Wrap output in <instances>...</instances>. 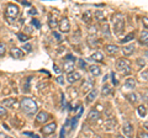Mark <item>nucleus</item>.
Listing matches in <instances>:
<instances>
[{
    "mask_svg": "<svg viewBox=\"0 0 148 138\" xmlns=\"http://www.w3.org/2000/svg\"><path fill=\"white\" fill-rule=\"evenodd\" d=\"M20 107L26 115H35L37 112V104L30 98H24L20 101Z\"/></svg>",
    "mask_w": 148,
    "mask_h": 138,
    "instance_id": "obj_1",
    "label": "nucleus"
},
{
    "mask_svg": "<svg viewBox=\"0 0 148 138\" xmlns=\"http://www.w3.org/2000/svg\"><path fill=\"white\" fill-rule=\"evenodd\" d=\"M125 29V17L122 14L116 12L112 16V30L116 35H120Z\"/></svg>",
    "mask_w": 148,
    "mask_h": 138,
    "instance_id": "obj_2",
    "label": "nucleus"
},
{
    "mask_svg": "<svg viewBox=\"0 0 148 138\" xmlns=\"http://www.w3.org/2000/svg\"><path fill=\"white\" fill-rule=\"evenodd\" d=\"M116 68L123 74H130L131 73V62L126 58H120L116 63Z\"/></svg>",
    "mask_w": 148,
    "mask_h": 138,
    "instance_id": "obj_3",
    "label": "nucleus"
},
{
    "mask_svg": "<svg viewBox=\"0 0 148 138\" xmlns=\"http://www.w3.org/2000/svg\"><path fill=\"white\" fill-rule=\"evenodd\" d=\"M18 12H20V10H18L17 5H15V4H9L8 8H6V12H5L8 21L12 22L18 16Z\"/></svg>",
    "mask_w": 148,
    "mask_h": 138,
    "instance_id": "obj_4",
    "label": "nucleus"
},
{
    "mask_svg": "<svg viewBox=\"0 0 148 138\" xmlns=\"http://www.w3.org/2000/svg\"><path fill=\"white\" fill-rule=\"evenodd\" d=\"M122 132H123V135H126L130 138L133 137V126L128 121H126L122 126Z\"/></svg>",
    "mask_w": 148,
    "mask_h": 138,
    "instance_id": "obj_5",
    "label": "nucleus"
},
{
    "mask_svg": "<svg viewBox=\"0 0 148 138\" xmlns=\"http://www.w3.org/2000/svg\"><path fill=\"white\" fill-rule=\"evenodd\" d=\"M92 89H94V81H92L91 79H86L84 81V84H83V86H82V91L84 94H88V93H90Z\"/></svg>",
    "mask_w": 148,
    "mask_h": 138,
    "instance_id": "obj_6",
    "label": "nucleus"
},
{
    "mask_svg": "<svg viewBox=\"0 0 148 138\" xmlns=\"http://www.w3.org/2000/svg\"><path fill=\"white\" fill-rule=\"evenodd\" d=\"M59 30H61V32H63V33H68L69 30H71V24H69L67 17L62 19L61 24H59Z\"/></svg>",
    "mask_w": 148,
    "mask_h": 138,
    "instance_id": "obj_7",
    "label": "nucleus"
},
{
    "mask_svg": "<svg viewBox=\"0 0 148 138\" xmlns=\"http://www.w3.org/2000/svg\"><path fill=\"white\" fill-rule=\"evenodd\" d=\"M56 128H57V125H56V122H52V123H48V125H46V126L42 128V132H43V135L48 136V135H52V133L56 131Z\"/></svg>",
    "mask_w": 148,
    "mask_h": 138,
    "instance_id": "obj_8",
    "label": "nucleus"
},
{
    "mask_svg": "<svg viewBox=\"0 0 148 138\" xmlns=\"http://www.w3.org/2000/svg\"><path fill=\"white\" fill-rule=\"evenodd\" d=\"M80 73H78V72H72V73H69L68 77H67V80L68 83H71V84H73V83H75L78 80H80Z\"/></svg>",
    "mask_w": 148,
    "mask_h": 138,
    "instance_id": "obj_9",
    "label": "nucleus"
},
{
    "mask_svg": "<svg viewBox=\"0 0 148 138\" xmlns=\"http://www.w3.org/2000/svg\"><path fill=\"white\" fill-rule=\"evenodd\" d=\"M3 104L5 105L6 107H17L18 106L17 100L16 99H12V98H9V99L3 100Z\"/></svg>",
    "mask_w": 148,
    "mask_h": 138,
    "instance_id": "obj_10",
    "label": "nucleus"
},
{
    "mask_svg": "<svg viewBox=\"0 0 148 138\" xmlns=\"http://www.w3.org/2000/svg\"><path fill=\"white\" fill-rule=\"evenodd\" d=\"M99 118H100V112L98 110H90L89 113H88V120L89 121H96Z\"/></svg>",
    "mask_w": 148,
    "mask_h": 138,
    "instance_id": "obj_11",
    "label": "nucleus"
},
{
    "mask_svg": "<svg viewBox=\"0 0 148 138\" xmlns=\"http://www.w3.org/2000/svg\"><path fill=\"white\" fill-rule=\"evenodd\" d=\"M64 72H67L68 74L69 73H72V72H74V61L66 59V62H64Z\"/></svg>",
    "mask_w": 148,
    "mask_h": 138,
    "instance_id": "obj_12",
    "label": "nucleus"
},
{
    "mask_svg": "<svg viewBox=\"0 0 148 138\" xmlns=\"http://www.w3.org/2000/svg\"><path fill=\"white\" fill-rule=\"evenodd\" d=\"M10 54H11V57H12V58H15V59H20V58L24 57V52H22L20 48H16V47L11 49Z\"/></svg>",
    "mask_w": 148,
    "mask_h": 138,
    "instance_id": "obj_13",
    "label": "nucleus"
},
{
    "mask_svg": "<svg viewBox=\"0 0 148 138\" xmlns=\"http://www.w3.org/2000/svg\"><path fill=\"white\" fill-rule=\"evenodd\" d=\"M135 49H136L135 44H128V46H125L123 49H122V52H123L125 56H131V54L135 52Z\"/></svg>",
    "mask_w": 148,
    "mask_h": 138,
    "instance_id": "obj_14",
    "label": "nucleus"
},
{
    "mask_svg": "<svg viewBox=\"0 0 148 138\" xmlns=\"http://www.w3.org/2000/svg\"><path fill=\"white\" fill-rule=\"evenodd\" d=\"M47 118H48V113L45 112V111L38 112V115H37V117H36V120H37V122H38V123L46 122V121H47Z\"/></svg>",
    "mask_w": 148,
    "mask_h": 138,
    "instance_id": "obj_15",
    "label": "nucleus"
},
{
    "mask_svg": "<svg viewBox=\"0 0 148 138\" xmlns=\"http://www.w3.org/2000/svg\"><path fill=\"white\" fill-rule=\"evenodd\" d=\"M136 86V81L133 78H128V79H126V81H125V89H133Z\"/></svg>",
    "mask_w": 148,
    "mask_h": 138,
    "instance_id": "obj_16",
    "label": "nucleus"
},
{
    "mask_svg": "<svg viewBox=\"0 0 148 138\" xmlns=\"http://www.w3.org/2000/svg\"><path fill=\"white\" fill-rule=\"evenodd\" d=\"M105 51L109 54H115L119 51V47L116 44H108V46H105Z\"/></svg>",
    "mask_w": 148,
    "mask_h": 138,
    "instance_id": "obj_17",
    "label": "nucleus"
},
{
    "mask_svg": "<svg viewBox=\"0 0 148 138\" xmlns=\"http://www.w3.org/2000/svg\"><path fill=\"white\" fill-rule=\"evenodd\" d=\"M89 70H90V73H91V74L94 75V77H98V75L101 74V69H100V67L95 66V64H92V66L89 67Z\"/></svg>",
    "mask_w": 148,
    "mask_h": 138,
    "instance_id": "obj_18",
    "label": "nucleus"
},
{
    "mask_svg": "<svg viewBox=\"0 0 148 138\" xmlns=\"http://www.w3.org/2000/svg\"><path fill=\"white\" fill-rule=\"evenodd\" d=\"M96 95H98V90H95V89H92L89 94H88V96H86V102L88 104H90V102H92V100H94L95 98H96Z\"/></svg>",
    "mask_w": 148,
    "mask_h": 138,
    "instance_id": "obj_19",
    "label": "nucleus"
},
{
    "mask_svg": "<svg viewBox=\"0 0 148 138\" xmlns=\"http://www.w3.org/2000/svg\"><path fill=\"white\" fill-rule=\"evenodd\" d=\"M91 59H92V61H96V62H103L104 61V54L98 51V52H95L91 56Z\"/></svg>",
    "mask_w": 148,
    "mask_h": 138,
    "instance_id": "obj_20",
    "label": "nucleus"
},
{
    "mask_svg": "<svg viewBox=\"0 0 148 138\" xmlns=\"http://www.w3.org/2000/svg\"><path fill=\"white\" fill-rule=\"evenodd\" d=\"M140 42L142 43V44H145V46H147V43H148V32H147V30H145L141 33V38H140Z\"/></svg>",
    "mask_w": 148,
    "mask_h": 138,
    "instance_id": "obj_21",
    "label": "nucleus"
},
{
    "mask_svg": "<svg viewBox=\"0 0 148 138\" xmlns=\"http://www.w3.org/2000/svg\"><path fill=\"white\" fill-rule=\"evenodd\" d=\"M137 112H138V115H140L141 117H146L147 116V109H146V106H143V105L138 106Z\"/></svg>",
    "mask_w": 148,
    "mask_h": 138,
    "instance_id": "obj_22",
    "label": "nucleus"
},
{
    "mask_svg": "<svg viewBox=\"0 0 148 138\" xmlns=\"http://www.w3.org/2000/svg\"><path fill=\"white\" fill-rule=\"evenodd\" d=\"M133 38H135V35H133V33H130V35H127L126 36V37H123L121 41H120V43H128L130 42V41H133Z\"/></svg>",
    "mask_w": 148,
    "mask_h": 138,
    "instance_id": "obj_23",
    "label": "nucleus"
},
{
    "mask_svg": "<svg viewBox=\"0 0 148 138\" xmlns=\"http://www.w3.org/2000/svg\"><path fill=\"white\" fill-rule=\"evenodd\" d=\"M101 94H103L104 96L111 94V86H110V85H106V84L103 85V89H101Z\"/></svg>",
    "mask_w": 148,
    "mask_h": 138,
    "instance_id": "obj_24",
    "label": "nucleus"
},
{
    "mask_svg": "<svg viewBox=\"0 0 148 138\" xmlns=\"http://www.w3.org/2000/svg\"><path fill=\"white\" fill-rule=\"evenodd\" d=\"M91 16H92L91 11H85V12H84V15H83V20H84L86 24H89V22L91 21Z\"/></svg>",
    "mask_w": 148,
    "mask_h": 138,
    "instance_id": "obj_25",
    "label": "nucleus"
},
{
    "mask_svg": "<svg viewBox=\"0 0 148 138\" xmlns=\"http://www.w3.org/2000/svg\"><path fill=\"white\" fill-rule=\"evenodd\" d=\"M95 19L98 20V21H103L104 19H105V15H104V11H100V10H98V11H95Z\"/></svg>",
    "mask_w": 148,
    "mask_h": 138,
    "instance_id": "obj_26",
    "label": "nucleus"
},
{
    "mask_svg": "<svg viewBox=\"0 0 148 138\" xmlns=\"http://www.w3.org/2000/svg\"><path fill=\"white\" fill-rule=\"evenodd\" d=\"M126 99L130 100V102H132V104H135L136 101H137V95L136 94H130V95H126Z\"/></svg>",
    "mask_w": 148,
    "mask_h": 138,
    "instance_id": "obj_27",
    "label": "nucleus"
},
{
    "mask_svg": "<svg viewBox=\"0 0 148 138\" xmlns=\"http://www.w3.org/2000/svg\"><path fill=\"white\" fill-rule=\"evenodd\" d=\"M88 43H89L91 47H96V46L99 44L98 40H96V38H92V37H89V38H88Z\"/></svg>",
    "mask_w": 148,
    "mask_h": 138,
    "instance_id": "obj_28",
    "label": "nucleus"
},
{
    "mask_svg": "<svg viewBox=\"0 0 148 138\" xmlns=\"http://www.w3.org/2000/svg\"><path fill=\"white\" fill-rule=\"evenodd\" d=\"M31 25L34 26L35 29H37V30H38V29H41V22H40L38 20H36V19H34V20L31 21Z\"/></svg>",
    "mask_w": 148,
    "mask_h": 138,
    "instance_id": "obj_29",
    "label": "nucleus"
},
{
    "mask_svg": "<svg viewBox=\"0 0 148 138\" xmlns=\"http://www.w3.org/2000/svg\"><path fill=\"white\" fill-rule=\"evenodd\" d=\"M24 51H26V52H31V51H32V46L30 43H25L24 46H22V52H24Z\"/></svg>",
    "mask_w": 148,
    "mask_h": 138,
    "instance_id": "obj_30",
    "label": "nucleus"
},
{
    "mask_svg": "<svg viewBox=\"0 0 148 138\" xmlns=\"http://www.w3.org/2000/svg\"><path fill=\"white\" fill-rule=\"evenodd\" d=\"M17 37H18V40H20V41H24V42L30 38L29 36H27V35H25V33H17Z\"/></svg>",
    "mask_w": 148,
    "mask_h": 138,
    "instance_id": "obj_31",
    "label": "nucleus"
},
{
    "mask_svg": "<svg viewBox=\"0 0 148 138\" xmlns=\"http://www.w3.org/2000/svg\"><path fill=\"white\" fill-rule=\"evenodd\" d=\"M48 25H49L51 29H56V27H57V22H56V20H53V19H49Z\"/></svg>",
    "mask_w": 148,
    "mask_h": 138,
    "instance_id": "obj_32",
    "label": "nucleus"
},
{
    "mask_svg": "<svg viewBox=\"0 0 148 138\" xmlns=\"http://www.w3.org/2000/svg\"><path fill=\"white\" fill-rule=\"evenodd\" d=\"M4 53H5V44L3 42H0V57L4 56Z\"/></svg>",
    "mask_w": 148,
    "mask_h": 138,
    "instance_id": "obj_33",
    "label": "nucleus"
},
{
    "mask_svg": "<svg viewBox=\"0 0 148 138\" xmlns=\"http://www.w3.org/2000/svg\"><path fill=\"white\" fill-rule=\"evenodd\" d=\"M96 30H98V27H96V26H90L89 27V32H90V33L92 35V33H96V32H98V31H96Z\"/></svg>",
    "mask_w": 148,
    "mask_h": 138,
    "instance_id": "obj_34",
    "label": "nucleus"
},
{
    "mask_svg": "<svg viewBox=\"0 0 148 138\" xmlns=\"http://www.w3.org/2000/svg\"><path fill=\"white\" fill-rule=\"evenodd\" d=\"M137 63H138V66H140V67L146 66V61H145V59H142V58H138L137 59Z\"/></svg>",
    "mask_w": 148,
    "mask_h": 138,
    "instance_id": "obj_35",
    "label": "nucleus"
},
{
    "mask_svg": "<svg viewBox=\"0 0 148 138\" xmlns=\"http://www.w3.org/2000/svg\"><path fill=\"white\" fill-rule=\"evenodd\" d=\"M5 115H6V110H5V107L0 106V116H5Z\"/></svg>",
    "mask_w": 148,
    "mask_h": 138,
    "instance_id": "obj_36",
    "label": "nucleus"
},
{
    "mask_svg": "<svg viewBox=\"0 0 148 138\" xmlns=\"http://www.w3.org/2000/svg\"><path fill=\"white\" fill-rule=\"evenodd\" d=\"M25 136H29L31 138H40L37 135H34V133H29V132H25Z\"/></svg>",
    "mask_w": 148,
    "mask_h": 138,
    "instance_id": "obj_37",
    "label": "nucleus"
},
{
    "mask_svg": "<svg viewBox=\"0 0 148 138\" xmlns=\"http://www.w3.org/2000/svg\"><path fill=\"white\" fill-rule=\"evenodd\" d=\"M138 138H148L147 132H140V135H138Z\"/></svg>",
    "mask_w": 148,
    "mask_h": 138,
    "instance_id": "obj_38",
    "label": "nucleus"
},
{
    "mask_svg": "<svg viewBox=\"0 0 148 138\" xmlns=\"http://www.w3.org/2000/svg\"><path fill=\"white\" fill-rule=\"evenodd\" d=\"M147 75H148V73H147V70H145V72H143V73H142V74H141V77H142V79H143V80H145V81H147Z\"/></svg>",
    "mask_w": 148,
    "mask_h": 138,
    "instance_id": "obj_39",
    "label": "nucleus"
},
{
    "mask_svg": "<svg viewBox=\"0 0 148 138\" xmlns=\"http://www.w3.org/2000/svg\"><path fill=\"white\" fill-rule=\"evenodd\" d=\"M111 77H112V84L114 85H117V80H116V77H115V74H114V73H112V74H111Z\"/></svg>",
    "mask_w": 148,
    "mask_h": 138,
    "instance_id": "obj_40",
    "label": "nucleus"
},
{
    "mask_svg": "<svg viewBox=\"0 0 148 138\" xmlns=\"http://www.w3.org/2000/svg\"><path fill=\"white\" fill-rule=\"evenodd\" d=\"M64 137H66V130L62 128V130H61V135H59V138H64Z\"/></svg>",
    "mask_w": 148,
    "mask_h": 138,
    "instance_id": "obj_41",
    "label": "nucleus"
},
{
    "mask_svg": "<svg viewBox=\"0 0 148 138\" xmlns=\"http://www.w3.org/2000/svg\"><path fill=\"white\" fill-rule=\"evenodd\" d=\"M57 83H58V84H61V85H63V84H64L63 78H62V77H58V78H57Z\"/></svg>",
    "mask_w": 148,
    "mask_h": 138,
    "instance_id": "obj_42",
    "label": "nucleus"
},
{
    "mask_svg": "<svg viewBox=\"0 0 148 138\" xmlns=\"http://www.w3.org/2000/svg\"><path fill=\"white\" fill-rule=\"evenodd\" d=\"M79 66H80V68H85V67H86V64H85V62H84V61H82V59H79Z\"/></svg>",
    "mask_w": 148,
    "mask_h": 138,
    "instance_id": "obj_43",
    "label": "nucleus"
},
{
    "mask_svg": "<svg viewBox=\"0 0 148 138\" xmlns=\"http://www.w3.org/2000/svg\"><path fill=\"white\" fill-rule=\"evenodd\" d=\"M53 36H54V37L57 38L58 41H62V37H61V36H59V35L57 33V32H53Z\"/></svg>",
    "mask_w": 148,
    "mask_h": 138,
    "instance_id": "obj_44",
    "label": "nucleus"
},
{
    "mask_svg": "<svg viewBox=\"0 0 148 138\" xmlns=\"http://www.w3.org/2000/svg\"><path fill=\"white\" fill-rule=\"evenodd\" d=\"M53 69H54V72H56V73H57V74H59V73H61V70H59V68H58L57 66H56V64H54V66H53Z\"/></svg>",
    "mask_w": 148,
    "mask_h": 138,
    "instance_id": "obj_45",
    "label": "nucleus"
},
{
    "mask_svg": "<svg viewBox=\"0 0 148 138\" xmlns=\"http://www.w3.org/2000/svg\"><path fill=\"white\" fill-rule=\"evenodd\" d=\"M148 20H147V16H145V17H143V24H145V27H146V29H147V26H148V22H147Z\"/></svg>",
    "mask_w": 148,
    "mask_h": 138,
    "instance_id": "obj_46",
    "label": "nucleus"
},
{
    "mask_svg": "<svg viewBox=\"0 0 148 138\" xmlns=\"http://www.w3.org/2000/svg\"><path fill=\"white\" fill-rule=\"evenodd\" d=\"M31 15H37V11H36V9H32V10L30 11Z\"/></svg>",
    "mask_w": 148,
    "mask_h": 138,
    "instance_id": "obj_47",
    "label": "nucleus"
},
{
    "mask_svg": "<svg viewBox=\"0 0 148 138\" xmlns=\"http://www.w3.org/2000/svg\"><path fill=\"white\" fill-rule=\"evenodd\" d=\"M20 3L22 4V5H26V6H30V5H31V4H30V3H27V1H26V3H25V1H20Z\"/></svg>",
    "mask_w": 148,
    "mask_h": 138,
    "instance_id": "obj_48",
    "label": "nucleus"
},
{
    "mask_svg": "<svg viewBox=\"0 0 148 138\" xmlns=\"http://www.w3.org/2000/svg\"><path fill=\"white\" fill-rule=\"evenodd\" d=\"M25 30H26V32H29V33H30V32H31V29H30V27H26V29H25Z\"/></svg>",
    "mask_w": 148,
    "mask_h": 138,
    "instance_id": "obj_49",
    "label": "nucleus"
},
{
    "mask_svg": "<svg viewBox=\"0 0 148 138\" xmlns=\"http://www.w3.org/2000/svg\"><path fill=\"white\" fill-rule=\"evenodd\" d=\"M116 138H125V137H123V136H117Z\"/></svg>",
    "mask_w": 148,
    "mask_h": 138,
    "instance_id": "obj_50",
    "label": "nucleus"
},
{
    "mask_svg": "<svg viewBox=\"0 0 148 138\" xmlns=\"http://www.w3.org/2000/svg\"><path fill=\"white\" fill-rule=\"evenodd\" d=\"M5 138H11V137H8V136H5Z\"/></svg>",
    "mask_w": 148,
    "mask_h": 138,
    "instance_id": "obj_51",
    "label": "nucleus"
},
{
    "mask_svg": "<svg viewBox=\"0 0 148 138\" xmlns=\"http://www.w3.org/2000/svg\"><path fill=\"white\" fill-rule=\"evenodd\" d=\"M96 138H100V137H96Z\"/></svg>",
    "mask_w": 148,
    "mask_h": 138,
    "instance_id": "obj_52",
    "label": "nucleus"
}]
</instances>
